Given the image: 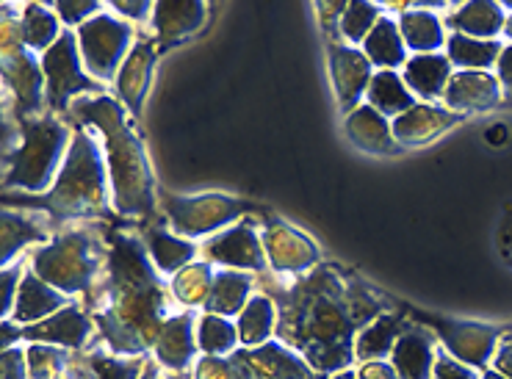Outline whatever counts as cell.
Returning a JSON list of instances; mask_svg holds the SVG:
<instances>
[{
  "mask_svg": "<svg viewBox=\"0 0 512 379\" xmlns=\"http://www.w3.org/2000/svg\"><path fill=\"white\" fill-rule=\"evenodd\" d=\"M382 310V299L360 280L322 266L280 294V335L319 371L352 363V335Z\"/></svg>",
  "mask_w": 512,
  "mask_h": 379,
  "instance_id": "6da1fadb",
  "label": "cell"
},
{
  "mask_svg": "<svg viewBox=\"0 0 512 379\" xmlns=\"http://www.w3.org/2000/svg\"><path fill=\"white\" fill-rule=\"evenodd\" d=\"M106 310H100V330L117 352H142L158 341L164 327V294L139 238H111L108 252Z\"/></svg>",
  "mask_w": 512,
  "mask_h": 379,
  "instance_id": "7a4b0ae2",
  "label": "cell"
},
{
  "mask_svg": "<svg viewBox=\"0 0 512 379\" xmlns=\"http://www.w3.org/2000/svg\"><path fill=\"white\" fill-rule=\"evenodd\" d=\"M72 114L95 125L106 139V158L111 183H114V205L122 216H153L155 180L142 139L125 122V111L117 100L81 97L72 103Z\"/></svg>",
  "mask_w": 512,
  "mask_h": 379,
  "instance_id": "3957f363",
  "label": "cell"
},
{
  "mask_svg": "<svg viewBox=\"0 0 512 379\" xmlns=\"http://www.w3.org/2000/svg\"><path fill=\"white\" fill-rule=\"evenodd\" d=\"M106 200V172H103L100 147L89 133H75L59 180L45 205L56 216L72 219V216H92L106 211Z\"/></svg>",
  "mask_w": 512,
  "mask_h": 379,
  "instance_id": "277c9868",
  "label": "cell"
},
{
  "mask_svg": "<svg viewBox=\"0 0 512 379\" xmlns=\"http://www.w3.org/2000/svg\"><path fill=\"white\" fill-rule=\"evenodd\" d=\"M70 131L56 119H34L23 125V144L14 150L12 166L6 169V189L45 191L67 147Z\"/></svg>",
  "mask_w": 512,
  "mask_h": 379,
  "instance_id": "5b68a950",
  "label": "cell"
},
{
  "mask_svg": "<svg viewBox=\"0 0 512 379\" xmlns=\"http://www.w3.org/2000/svg\"><path fill=\"white\" fill-rule=\"evenodd\" d=\"M97 272L95 238L89 233H67L50 241L34 255V274L61 294L84 291Z\"/></svg>",
  "mask_w": 512,
  "mask_h": 379,
  "instance_id": "8992f818",
  "label": "cell"
},
{
  "mask_svg": "<svg viewBox=\"0 0 512 379\" xmlns=\"http://www.w3.org/2000/svg\"><path fill=\"white\" fill-rule=\"evenodd\" d=\"M169 216V225L178 236L194 238L214 233L236 216L250 211V205L225 194H200V197H167L164 202Z\"/></svg>",
  "mask_w": 512,
  "mask_h": 379,
  "instance_id": "52a82bcc",
  "label": "cell"
},
{
  "mask_svg": "<svg viewBox=\"0 0 512 379\" xmlns=\"http://www.w3.org/2000/svg\"><path fill=\"white\" fill-rule=\"evenodd\" d=\"M128 42H131V28L120 23L117 17H108V14L89 20L78 31V45L84 53L86 70L95 78H103V81L114 78Z\"/></svg>",
  "mask_w": 512,
  "mask_h": 379,
  "instance_id": "ba28073f",
  "label": "cell"
},
{
  "mask_svg": "<svg viewBox=\"0 0 512 379\" xmlns=\"http://www.w3.org/2000/svg\"><path fill=\"white\" fill-rule=\"evenodd\" d=\"M42 70H45V83H48V103L53 108H64L67 100L78 92L97 89V83H92V78H86L84 70H81L78 36L72 31H64L59 42L45 53Z\"/></svg>",
  "mask_w": 512,
  "mask_h": 379,
  "instance_id": "9c48e42d",
  "label": "cell"
},
{
  "mask_svg": "<svg viewBox=\"0 0 512 379\" xmlns=\"http://www.w3.org/2000/svg\"><path fill=\"white\" fill-rule=\"evenodd\" d=\"M441 335L446 349L452 352L454 360H460L471 368H485L493 360L496 344L507 330H496L488 324H468V321H446L429 319Z\"/></svg>",
  "mask_w": 512,
  "mask_h": 379,
  "instance_id": "30bf717a",
  "label": "cell"
},
{
  "mask_svg": "<svg viewBox=\"0 0 512 379\" xmlns=\"http://www.w3.org/2000/svg\"><path fill=\"white\" fill-rule=\"evenodd\" d=\"M3 78L14 92L20 114H31L42 106V89H48V83L42 78V70L31 56V50L23 45V39L17 42L3 39Z\"/></svg>",
  "mask_w": 512,
  "mask_h": 379,
  "instance_id": "8fae6325",
  "label": "cell"
},
{
  "mask_svg": "<svg viewBox=\"0 0 512 379\" xmlns=\"http://www.w3.org/2000/svg\"><path fill=\"white\" fill-rule=\"evenodd\" d=\"M230 360L236 368V379H313L308 363L283 344L236 352Z\"/></svg>",
  "mask_w": 512,
  "mask_h": 379,
  "instance_id": "7c38bea8",
  "label": "cell"
},
{
  "mask_svg": "<svg viewBox=\"0 0 512 379\" xmlns=\"http://www.w3.org/2000/svg\"><path fill=\"white\" fill-rule=\"evenodd\" d=\"M261 241L277 272H302L319 258V252L310 244V238L297 233L294 227L283 225V222H269L266 230H263Z\"/></svg>",
  "mask_w": 512,
  "mask_h": 379,
  "instance_id": "4fadbf2b",
  "label": "cell"
},
{
  "mask_svg": "<svg viewBox=\"0 0 512 379\" xmlns=\"http://www.w3.org/2000/svg\"><path fill=\"white\" fill-rule=\"evenodd\" d=\"M443 97H446V106L452 108L454 114H460V111H490L499 106L504 92H501L499 78H493L490 72L460 70L452 75Z\"/></svg>",
  "mask_w": 512,
  "mask_h": 379,
  "instance_id": "5bb4252c",
  "label": "cell"
},
{
  "mask_svg": "<svg viewBox=\"0 0 512 379\" xmlns=\"http://www.w3.org/2000/svg\"><path fill=\"white\" fill-rule=\"evenodd\" d=\"M330 70H333V83L338 103L344 111H352L358 106V100L363 92L369 89L371 83V61L369 56H363L352 48H330Z\"/></svg>",
  "mask_w": 512,
  "mask_h": 379,
  "instance_id": "9a60e30c",
  "label": "cell"
},
{
  "mask_svg": "<svg viewBox=\"0 0 512 379\" xmlns=\"http://www.w3.org/2000/svg\"><path fill=\"white\" fill-rule=\"evenodd\" d=\"M205 255L214 263L236 266V269H255L261 272L266 266L263 258V241L247 225H236L214 241L205 244Z\"/></svg>",
  "mask_w": 512,
  "mask_h": 379,
  "instance_id": "2e32d148",
  "label": "cell"
},
{
  "mask_svg": "<svg viewBox=\"0 0 512 379\" xmlns=\"http://www.w3.org/2000/svg\"><path fill=\"white\" fill-rule=\"evenodd\" d=\"M205 23V3L200 0H161L155 3V34L164 45H180Z\"/></svg>",
  "mask_w": 512,
  "mask_h": 379,
  "instance_id": "e0dca14e",
  "label": "cell"
},
{
  "mask_svg": "<svg viewBox=\"0 0 512 379\" xmlns=\"http://www.w3.org/2000/svg\"><path fill=\"white\" fill-rule=\"evenodd\" d=\"M457 119H460V114H454V111L427 106V103H416L407 114L396 117V122H393L391 128L393 136H396V142L424 144L429 142V139H435V136H441V133L449 131Z\"/></svg>",
  "mask_w": 512,
  "mask_h": 379,
  "instance_id": "ac0fdd59",
  "label": "cell"
},
{
  "mask_svg": "<svg viewBox=\"0 0 512 379\" xmlns=\"http://www.w3.org/2000/svg\"><path fill=\"white\" fill-rule=\"evenodd\" d=\"M346 136L352 139V144H358L363 153H399V144H396V136H393L388 119L371 106L358 108V111H352L346 117Z\"/></svg>",
  "mask_w": 512,
  "mask_h": 379,
  "instance_id": "d6986e66",
  "label": "cell"
},
{
  "mask_svg": "<svg viewBox=\"0 0 512 379\" xmlns=\"http://www.w3.org/2000/svg\"><path fill=\"white\" fill-rule=\"evenodd\" d=\"M89 319L78 308H64L59 310L56 316L39 321L34 327H25L20 335L28 338V341H39V344H59L70 346V349H78L84 344L86 335H89Z\"/></svg>",
  "mask_w": 512,
  "mask_h": 379,
  "instance_id": "ffe728a7",
  "label": "cell"
},
{
  "mask_svg": "<svg viewBox=\"0 0 512 379\" xmlns=\"http://www.w3.org/2000/svg\"><path fill=\"white\" fill-rule=\"evenodd\" d=\"M153 64V45L150 42H139L128 53V59L122 64L120 75H117V89H120V97L125 100V106L131 108V114L142 111L144 95H147V86H150V78H153Z\"/></svg>",
  "mask_w": 512,
  "mask_h": 379,
  "instance_id": "44dd1931",
  "label": "cell"
},
{
  "mask_svg": "<svg viewBox=\"0 0 512 379\" xmlns=\"http://www.w3.org/2000/svg\"><path fill=\"white\" fill-rule=\"evenodd\" d=\"M449 81H452V61L441 53H424V56L407 61L405 83L424 100L446 95Z\"/></svg>",
  "mask_w": 512,
  "mask_h": 379,
  "instance_id": "7402d4cb",
  "label": "cell"
},
{
  "mask_svg": "<svg viewBox=\"0 0 512 379\" xmlns=\"http://www.w3.org/2000/svg\"><path fill=\"white\" fill-rule=\"evenodd\" d=\"M504 23H507L504 6L490 3V0L465 3V6H460L449 17V25L454 28V34L474 36V39H493V36H499L504 31Z\"/></svg>",
  "mask_w": 512,
  "mask_h": 379,
  "instance_id": "603a6c76",
  "label": "cell"
},
{
  "mask_svg": "<svg viewBox=\"0 0 512 379\" xmlns=\"http://www.w3.org/2000/svg\"><path fill=\"white\" fill-rule=\"evenodd\" d=\"M435 363L432 341L421 330H405L393 346V368L399 379H429Z\"/></svg>",
  "mask_w": 512,
  "mask_h": 379,
  "instance_id": "cb8c5ba5",
  "label": "cell"
},
{
  "mask_svg": "<svg viewBox=\"0 0 512 379\" xmlns=\"http://www.w3.org/2000/svg\"><path fill=\"white\" fill-rule=\"evenodd\" d=\"M155 352L167 368L183 371L189 366L191 355H194V332H191L189 316H175V319L164 321L161 335L155 341Z\"/></svg>",
  "mask_w": 512,
  "mask_h": 379,
  "instance_id": "d4e9b609",
  "label": "cell"
},
{
  "mask_svg": "<svg viewBox=\"0 0 512 379\" xmlns=\"http://www.w3.org/2000/svg\"><path fill=\"white\" fill-rule=\"evenodd\" d=\"M61 305H64L61 291L50 288L36 274H28L23 283H20V297H17V308H14V321H20V324L42 321L53 310H59Z\"/></svg>",
  "mask_w": 512,
  "mask_h": 379,
  "instance_id": "484cf974",
  "label": "cell"
},
{
  "mask_svg": "<svg viewBox=\"0 0 512 379\" xmlns=\"http://www.w3.org/2000/svg\"><path fill=\"white\" fill-rule=\"evenodd\" d=\"M369 103L371 108H377L382 117H402L410 108L416 106V100L410 95L407 83L393 75L391 70L374 75L369 83Z\"/></svg>",
  "mask_w": 512,
  "mask_h": 379,
  "instance_id": "4316f807",
  "label": "cell"
},
{
  "mask_svg": "<svg viewBox=\"0 0 512 379\" xmlns=\"http://www.w3.org/2000/svg\"><path fill=\"white\" fill-rule=\"evenodd\" d=\"M501 45L496 39H474V36L452 34L449 36V61L460 70L488 72L493 64H499Z\"/></svg>",
  "mask_w": 512,
  "mask_h": 379,
  "instance_id": "83f0119b",
  "label": "cell"
},
{
  "mask_svg": "<svg viewBox=\"0 0 512 379\" xmlns=\"http://www.w3.org/2000/svg\"><path fill=\"white\" fill-rule=\"evenodd\" d=\"M252 280L241 272H222L214 277V288H211V299H208V310L214 316H233L247 305V294H250Z\"/></svg>",
  "mask_w": 512,
  "mask_h": 379,
  "instance_id": "f1b7e54d",
  "label": "cell"
},
{
  "mask_svg": "<svg viewBox=\"0 0 512 379\" xmlns=\"http://www.w3.org/2000/svg\"><path fill=\"white\" fill-rule=\"evenodd\" d=\"M402 332H405V327H402L399 316H380L371 327H366V330L358 335L355 355H358L360 360H366V363H374V360H380V357H385L391 352Z\"/></svg>",
  "mask_w": 512,
  "mask_h": 379,
  "instance_id": "f546056e",
  "label": "cell"
},
{
  "mask_svg": "<svg viewBox=\"0 0 512 379\" xmlns=\"http://www.w3.org/2000/svg\"><path fill=\"white\" fill-rule=\"evenodd\" d=\"M147 247H150V255H153L155 266L161 272H183L186 266H191V258H194V244L183 241V238L169 236L167 230H147Z\"/></svg>",
  "mask_w": 512,
  "mask_h": 379,
  "instance_id": "4dcf8cb0",
  "label": "cell"
},
{
  "mask_svg": "<svg viewBox=\"0 0 512 379\" xmlns=\"http://www.w3.org/2000/svg\"><path fill=\"white\" fill-rule=\"evenodd\" d=\"M366 56L371 64L380 67H399L405 61V42L391 17H380V23L374 25V31L366 39Z\"/></svg>",
  "mask_w": 512,
  "mask_h": 379,
  "instance_id": "1f68e13d",
  "label": "cell"
},
{
  "mask_svg": "<svg viewBox=\"0 0 512 379\" xmlns=\"http://www.w3.org/2000/svg\"><path fill=\"white\" fill-rule=\"evenodd\" d=\"M402 39L407 42V48L418 50L421 56L424 53H435L443 45V25L441 20L432 12H407L402 17Z\"/></svg>",
  "mask_w": 512,
  "mask_h": 379,
  "instance_id": "d6a6232c",
  "label": "cell"
},
{
  "mask_svg": "<svg viewBox=\"0 0 512 379\" xmlns=\"http://www.w3.org/2000/svg\"><path fill=\"white\" fill-rule=\"evenodd\" d=\"M20 34H23V45L28 50H50L59 42L56 36H61L56 17H53L42 3H28V6H25Z\"/></svg>",
  "mask_w": 512,
  "mask_h": 379,
  "instance_id": "836d02e7",
  "label": "cell"
},
{
  "mask_svg": "<svg viewBox=\"0 0 512 379\" xmlns=\"http://www.w3.org/2000/svg\"><path fill=\"white\" fill-rule=\"evenodd\" d=\"M274 327V305L266 297H255L241 310L239 319V338L241 344L258 346L269 338V332Z\"/></svg>",
  "mask_w": 512,
  "mask_h": 379,
  "instance_id": "e575fe53",
  "label": "cell"
},
{
  "mask_svg": "<svg viewBox=\"0 0 512 379\" xmlns=\"http://www.w3.org/2000/svg\"><path fill=\"white\" fill-rule=\"evenodd\" d=\"M211 288H214V274L208 263H191L175 280V297L183 305H200L205 299H211Z\"/></svg>",
  "mask_w": 512,
  "mask_h": 379,
  "instance_id": "d590c367",
  "label": "cell"
},
{
  "mask_svg": "<svg viewBox=\"0 0 512 379\" xmlns=\"http://www.w3.org/2000/svg\"><path fill=\"white\" fill-rule=\"evenodd\" d=\"M42 236L45 233L42 227H36V222L12 211H3V263L12 261L28 241H39Z\"/></svg>",
  "mask_w": 512,
  "mask_h": 379,
  "instance_id": "8d00e7d4",
  "label": "cell"
},
{
  "mask_svg": "<svg viewBox=\"0 0 512 379\" xmlns=\"http://www.w3.org/2000/svg\"><path fill=\"white\" fill-rule=\"evenodd\" d=\"M200 346L208 355H225L236 346V327L222 316H205L200 321Z\"/></svg>",
  "mask_w": 512,
  "mask_h": 379,
  "instance_id": "74e56055",
  "label": "cell"
},
{
  "mask_svg": "<svg viewBox=\"0 0 512 379\" xmlns=\"http://www.w3.org/2000/svg\"><path fill=\"white\" fill-rule=\"evenodd\" d=\"M377 23H380V12L374 3H349L341 17V31L349 42H360L374 31Z\"/></svg>",
  "mask_w": 512,
  "mask_h": 379,
  "instance_id": "f35d334b",
  "label": "cell"
},
{
  "mask_svg": "<svg viewBox=\"0 0 512 379\" xmlns=\"http://www.w3.org/2000/svg\"><path fill=\"white\" fill-rule=\"evenodd\" d=\"M67 363V357L50 349V346L34 344L28 349V368H31V379H59L61 368Z\"/></svg>",
  "mask_w": 512,
  "mask_h": 379,
  "instance_id": "ab89813d",
  "label": "cell"
},
{
  "mask_svg": "<svg viewBox=\"0 0 512 379\" xmlns=\"http://www.w3.org/2000/svg\"><path fill=\"white\" fill-rule=\"evenodd\" d=\"M89 363L95 368L97 379H136V374H139V363H122L114 357L92 355Z\"/></svg>",
  "mask_w": 512,
  "mask_h": 379,
  "instance_id": "60d3db41",
  "label": "cell"
},
{
  "mask_svg": "<svg viewBox=\"0 0 512 379\" xmlns=\"http://www.w3.org/2000/svg\"><path fill=\"white\" fill-rule=\"evenodd\" d=\"M435 379H479L477 371L471 366H465L460 360H454L452 355L435 357Z\"/></svg>",
  "mask_w": 512,
  "mask_h": 379,
  "instance_id": "b9f144b4",
  "label": "cell"
},
{
  "mask_svg": "<svg viewBox=\"0 0 512 379\" xmlns=\"http://www.w3.org/2000/svg\"><path fill=\"white\" fill-rule=\"evenodd\" d=\"M197 379H236V368L233 360H222V357H205L197 366Z\"/></svg>",
  "mask_w": 512,
  "mask_h": 379,
  "instance_id": "7bdbcfd3",
  "label": "cell"
},
{
  "mask_svg": "<svg viewBox=\"0 0 512 379\" xmlns=\"http://www.w3.org/2000/svg\"><path fill=\"white\" fill-rule=\"evenodd\" d=\"M100 9V3H95V0H84V3H70V0H61V3H56V12H59V17L64 20V23H81L86 14H92Z\"/></svg>",
  "mask_w": 512,
  "mask_h": 379,
  "instance_id": "ee69618b",
  "label": "cell"
},
{
  "mask_svg": "<svg viewBox=\"0 0 512 379\" xmlns=\"http://www.w3.org/2000/svg\"><path fill=\"white\" fill-rule=\"evenodd\" d=\"M493 368L507 379H512V330H507L499 338L496 352H493Z\"/></svg>",
  "mask_w": 512,
  "mask_h": 379,
  "instance_id": "f6af8a7d",
  "label": "cell"
},
{
  "mask_svg": "<svg viewBox=\"0 0 512 379\" xmlns=\"http://www.w3.org/2000/svg\"><path fill=\"white\" fill-rule=\"evenodd\" d=\"M3 379H25V357L20 349L3 352Z\"/></svg>",
  "mask_w": 512,
  "mask_h": 379,
  "instance_id": "bcb514c9",
  "label": "cell"
},
{
  "mask_svg": "<svg viewBox=\"0 0 512 379\" xmlns=\"http://www.w3.org/2000/svg\"><path fill=\"white\" fill-rule=\"evenodd\" d=\"M496 70H499V83H501V92L507 100H512V45L507 48H501L499 64H496Z\"/></svg>",
  "mask_w": 512,
  "mask_h": 379,
  "instance_id": "7dc6e473",
  "label": "cell"
},
{
  "mask_svg": "<svg viewBox=\"0 0 512 379\" xmlns=\"http://www.w3.org/2000/svg\"><path fill=\"white\" fill-rule=\"evenodd\" d=\"M358 379H399V374H396V368L385 366V363H366L360 368Z\"/></svg>",
  "mask_w": 512,
  "mask_h": 379,
  "instance_id": "c3c4849f",
  "label": "cell"
},
{
  "mask_svg": "<svg viewBox=\"0 0 512 379\" xmlns=\"http://www.w3.org/2000/svg\"><path fill=\"white\" fill-rule=\"evenodd\" d=\"M114 9L120 14H128L133 20H144L147 12H150V3H144V0H139V3H133V0H117Z\"/></svg>",
  "mask_w": 512,
  "mask_h": 379,
  "instance_id": "681fc988",
  "label": "cell"
},
{
  "mask_svg": "<svg viewBox=\"0 0 512 379\" xmlns=\"http://www.w3.org/2000/svg\"><path fill=\"white\" fill-rule=\"evenodd\" d=\"M17 266L14 269H6L3 272V313H9V308H12V291L14 285H17Z\"/></svg>",
  "mask_w": 512,
  "mask_h": 379,
  "instance_id": "f907efd6",
  "label": "cell"
},
{
  "mask_svg": "<svg viewBox=\"0 0 512 379\" xmlns=\"http://www.w3.org/2000/svg\"><path fill=\"white\" fill-rule=\"evenodd\" d=\"M482 379H507V377H504V374H499L496 368H488V371L482 374Z\"/></svg>",
  "mask_w": 512,
  "mask_h": 379,
  "instance_id": "816d5d0a",
  "label": "cell"
},
{
  "mask_svg": "<svg viewBox=\"0 0 512 379\" xmlns=\"http://www.w3.org/2000/svg\"><path fill=\"white\" fill-rule=\"evenodd\" d=\"M504 36L512 42V14H507V23H504Z\"/></svg>",
  "mask_w": 512,
  "mask_h": 379,
  "instance_id": "f5cc1de1",
  "label": "cell"
},
{
  "mask_svg": "<svg viewBox=\"0 0 512 379\" xmlns=\"http://www.w3.org/2000/svg\"><path fill=\"white\" fill-rule=\"evenodd\" d=\"M142 379H161V377H158V371H155V366H147V371H144Z\"/></svg>",
  "mask_w": 512,
  "mask_h": 379,
  "instance_id": "db71d44e",
  "label": "cell"
},
{
  "mask_svg": "<svg viewBox=\"0 0 512 379\" xmlns=\"http://www.w3.org/2000/svg\"><path fill=\"white\" fill-rule=\"evenodd\" d=\"M335 379H358V377H355V374H349V371H344V374H338Z\"/></svg>",
  "mask_w": 512,
  "mask_h": 379,
  "instance_id": "11a10c76",
  "label": "cell"
}]
</instances>
